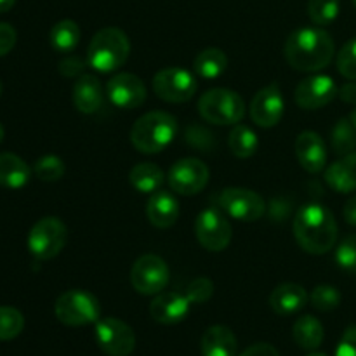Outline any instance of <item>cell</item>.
Returning a JSON list of instances; mask_svg holds the SVG:
<instances>
[{"label":"cell","mask_w":356,"mask_h":356,"mask_svg":"<svg viewBox=\"0 0 356 356\" xmlns=\"http://www.w3.org/2000/svg\"><path fill=\"white\" fill-rule=\"evenodd\" d=\"M285 59L298 72H320L334 58V40L322 28H299L285 42Z\"/></svg>","instance_id":"6da1fadb"},{"label":"cell","mask_w":356,"mask_h":356,"mask_svg":"<svg viewBox=\"0 0 356 356\" xmlns=\"http://www.w3.org/2000/svg\"><path fill=\"white\" fill-rule=\"evenodd\" d=\"M294 236L299 247L309 254H325L337 242V222L322 204L302 205L294 218Z\"/></svg>","instance_id":"7a4b0ae2"},{"label":"cell","mask_w":356,"mask_h":356,"mask_svg":"<svg viewBox=\"0 0 356 356\" xmlns=\"http://www.w3.org/2000/svg\"><path fill=\"white\" fill-rule=\"evenodd\" d=\"M131 54V42L120 28L108 26L97 31L87 47V63L101 73L117 72Z\"/></svg>","instance_id":"3957f363"},{"label":"cell","mask_w":356,"mask_h":356,"mask_svg":"<svg viewBox=\"0 0 356 356\" xmlns=\"http://www.w3.org/2000/svg\"><path fill=\"white\" fill-rule=\"evenodd\" d=\"M177 118L167 111H149L138 118L131 131V141L141 153H160L174 141Z\"/></svg>","instance_id":"277c9868"},{"label":"cell","mask_w":356,"mask_h":356,"mask_svg":"<svg viewBox=\"0 0 356 356\" xmlns=\"http://www.w3.org/2000/svg\"><path fill=\"white\" fill-rule=\"evenodd\" d=\"M202 118L214 125H236L245 117V103L229 89H211L198 99Z\"/></svg>","instance_id":"5b68a950"},{"label":"cell","mask_w":356,"mask_h":356,"mask_svg":"<svg viewBox=\"0 0 356 356\" xmlns=\"http://www.w3.org/2000/svg\"><path fill=\"white\" fill-rule=\"evenodd\" d=\"M56 318L68 327H82L99 320V302L87 291H68L54 305Z\"/></svg>","instance_id":"8992f818"},{"label":"cell","mask_w":356,"mask_h":356,"mask_svg":"<svg viewBox=\"0 0 356 356\" xmlns=\"http://www.w3.org/2000/svg\"><path fill=\"white\" fill-rule=\"evenodd\" d=\"M68 238L65 222L58 218H42L28 233V250L37 261H49L58 256Z\"/></svg>","instance_id":"52a82bcc"},{"label":"cell","mask_w":356,"mask_h":356,"mask_svg":"<svg viewBox=\"0 0 356 356\" xmlns=\"http://www.w3.org/2000/svg\"><path fill=\"white\" fill-rule=\"evenodd\" d=\"M153 90L167 103H186L197 92V80L188 70L170 66L153 76Z\"/></svg>","instance_id":"ba28073f"},{"label":"cell","mask_w":356,"mask_h":356,"mask_svg":"<svg viewBox=\"0 0 356 356\" xmlns=\"http://www.w3.org/2000/svg\"><path fill=\"white\" fill-rule=\"evenodd\" d=\"M97 346L108 356H129L136 348V334L118 318H101L94 329Z\"/></svg>","instance_id":"9c48e42d"},{"label":"cell","mask_w":356,"mask_h":356,"mask_svg":"<svg viewBox=\"0 0 356 356\" xmlns=\"http://www.w3.org/2000/svg\"><path fill=\"white\" fill-rule=\"evenodd\" d=\"M131 284L143 296L160 294L169 284V266L162 257L145 254L132 266Z\"/></svg>","instance_id":"30bf717a"},{"label":"cell","mask_w":356,"mask_h":356,"mask_svg":"<svg viewBox=\"0 0 356 356\" xmlns=\"http://www.w3.org/2000/svg\"><path fill=\"white\" fill-rule=\"evenodd\" d=\"M195 235L200 245L211 252H221L233 236L232 225L218 209H205L195 219Z\"/></svg>","instance_id":"8fae6325"},{"label":"cell","mask_w":356,"mask_h":356,"mask_svg":"<svg viewBox=\"0 0 356 356\" xmlns=\"http://www.w3.org/2000/svg\"><path fill=\"white\" fill-rule=\"evenodd\" d=\"M219 205L229 218L242 222H254L266 211L263 197L247 188H226L219 197Z\"/></svg>","instance_id":"7c38bea8"},{"label":"cell","mask_w":356,"mask_h":356,"mask_svg":"<svg viewBox=\"0 0 356 356\" xmlns=\"http://www.w3.org/2000/svg\"><path fill=\"white\" fill-rule=\"evenodd\" d=\"M167 183L179 195H197L207 186L209 167L198 159L177 160L167 174Z\"/></svg>","instance_id":"4fadbf2b"},{"label":"cell","mask_w":356,"mask_h":356,"mask_svg":"<svg viewBox=\"0 0 356 356\" xmlns=\"http://www.w3.org/2000/svg\"><path fill=\"white\" fill-rule=\"evenodd\" d=\"M250 118L256 125L263 129L275 127L282 120L285 111V101L278 83H270L257 90L250 103Z\"/></svg>","instance_id":"5bb4252c"},{"label":"cell","mask_w":356,"mask_h":356,"mask_svg":"<svg viewBox=\"0 0 356 356\" xmlns=\"http://www.w3.org/2000/svg\"><path fill=\"white\" fill-rule=\"evenodd\" d=\"M106 96L120 110H136L146 101L148 90L145 82L132 73H118L106 83Z\"/></svg>","instance_id":"9a60e30c"},{"label":"cell","mask_w":356,"mask_h":356,"mask_svg":"<svg viewBox=\"0 0 356 356\" xmlns=\"http://www.w3.org/2000/svg\"><path fill=\"white\" fill-rule=\"evenodd\" d=\"M337 86L330 76L313 75L296 87L294 99L302 110H320L337 96Z\"/></svg>","instance_id":"2e32d148"},{"label":"cell","mask_w":356,"mask_h":356,"mask_svg":"<svg viewBox=\"0 0 356 356\" xmlns=\"http://www.w3.org/2000/svg\"><path fill=\"white\" fill-rule=\"evenodd\" d=\"M190 299L179 292H160L149 305V316L162 325H174L190 313Z\"/></svg>","instance_id":"e0dca14e"},{"label":"cell","mask_w":356,"mask_h":356,"mask_svg":"<svg viewBox=\"0 0 356 356\" xmlns=\"http://www.w3.org/2000/svg\"><path fill=\"white\" fill-rule=\"evenodd\" d=\"M296 156H298L299 163L302 169L309 174H318L325 169L327 159V146L323 139L320 138L316 132L305 131L298 136L296 139Z\"/></svg>","instance_id":"ac0fdd59"},{"label":"cell","mask_w":356,"mask_h":356,"mask_svg":"<svg viewBox=\"0 0 356 356\" xmlns=\"http://www.w3.org/2000/svg\"><path fill=\"white\" fill-rule=\"evenodd\" d=\"M146 216L155 228H170L176 225L177 218H179V202L170 191H155L146 205Z\"/></svg>","instance_id":"d6986e66"},{"label":"cell","mask_w":356,"mask_h":356,"mask_svg":"<svg viewBox=\"0 0 356 356\" xmlns=\"http://www.w3.org/2000/svg\"><path fill=\"white\" fill-rule=\"evenodd\" d=\"M103 87L92 75H80L73 87V104L80 113L92 115L103 106Z\"/></svg>","instance_id":"ffe728a7"},{"label":"cell","mask_w":356,"mask_h":356,"mask_svg":"<svg viewBox=\"0 0 356 356\" xmlns=\"http://www.w3.org/2000/svg\"><path fill=\"white\" fill-rule=\"evenodd\" d=\"M308 302V292L299 284H282L271 292L270 306L277 315L289 316L301 312Z\"/></svg>","instance_id":"44dd1931"},{"label":"cell","mask_w":356,"mask_h":356,"mask_svg":"<svg viewBox=\"0 0 356 356\" xmlns=\"http://www.w3.org/2000/svg\"><path fill=\"white\" fill-rule=\"evenodd\" d=\"M325 181L337 193L356 191V152L334 162L325 170Z\"/></svg>","instance_id":"7402d4cb"},{"label":"cell","mask_w":356,"mask_h":356,"mask_svg":"<svg viewBox=\"0 0 356 356\" xmlns=\"http://www.w3.org/2000/svg\"><path fill=\"white\" fill-rule=\"evenodd\" d=\"M202 356H235L236 337L228 327L212 325L202 337Z\"/></svg>","instance_id":"603a6c76"},{"label":"cell","mask_w":356,"mask_h":356,"mask_svg":"<svg viewBox=\"0 0 356 356\" xmlns=\"http://www.w3.org/2000/svg\"><path fill=\"white\" fill-rule=\"evenodd\" d=\"M31 169L14 153H0V186L19 190L30 181Z\"/></svg>","instance_id":"cb8c5ba5"},{"label":"cell","mask_w":356,"mask_h":356,"mask_svg":"<svg viewBox=\"0 0 356 356\" xmlns=\"http://www.w3.org/2000/svg\"><path fill=\"white\" fill-rule=\"evenodd\" d=\"M129 181H131L134 190L152 195L162 188L163 181H165V174L156 163L143 162L132 167L131 174H129Z\"/></svg>","instance_id":"d4e9b609"},{"label":"cell","mask_w":356,"mask_h":356,"mask_svg":"<svg viewBox=\"0 0 356 356\" xmlns=\"http://www.w3.org/2000/svg\"><path fill=\"white\" fill-rule=\"evenodd\" d=\"M323 336H325V332H323L322 323L312 315L298 318V322L292 327V337H294L296 344L302 350L315 351L323 343Z\"/></svg>","instance_id":"484cf974"},{"label":"cell","mask_w":356,"mask_h":356,"mask_svg":"<svg viewBox=\"0 0 356 356\" xmlns=\"http://www.w3.org/2000/svg\"><path fill=\"white\" fill-rule=\"evenodd\" d=\"M228 68V58L221 49L209 47L198 52L193 59V70L198 76L207 80H214L221 76Z\"/></svg>","instance_id":"4316f807"},{"label":"cell","mask_w":356,"mask_h":356,"mask_svg":"<svg viewBox=\"0 0 356 356\" xmlns=\"http://www.w3.org/2000/svg\"><path fill=\"white\" fill-rule=\"evenodd\" d=\"M80 37H82V31H80V26L73 19H63L56 23L51 28V35H49L52 49L63 52V54L75 51Z\"/></svg>","instance_id":"83f0119b"},{"label":"cell","mask_w":356,"mask_h":356,"mask_svg":"<svg viewBox=\"0 0 356 356\" xmlns=\"http://www.w3.org/2000/svg\"><path fill=\"white\" fill-rule=\"evenodd\" d=\"M228 146L232 153L238 159H249L259 148V139H257L256 132L250 127L242 124H236L232 129L228 138Z\"/></svg>","instance_id":"f1b7e54d"},{"label":"cell","mask_w":356,"mask_h":356,"mask_svg":"<svg viewBox=\"0 0 356 356\" xmlns=\"http://www.w3.org/2000/svg\"><path fill=\"white\" fill-rule=\"evenodd\" d=\"M332 149L337 156H346L356 149V127L351 118H339L330 134Z\"/></svg>","instance_id":"f546056e"},{"label":"cell","mask_w":356,"mask_h":356,"mask_svg":"<svg viewBox=\"0 0 356 356\" xmlns=\"http://www.w3.org/2000/svg\"><path fill=\"white\" fill-rule=\"evenodd\" d=\"M341 0H308V16L316 26H327L339 16Z\"/></svg>","instance_id":"4dcf8cb0"},{"label":"cell","mask_w":356,"mask_h":356,"mask_svg":"<svg viewBox=\"0 0 356 356\" xmlns=\"http://www.w3.org/2000/svg\"><path fill=\"white\" fill-rule=\"evenodd\" d=\"M24 329V316L19 309L0 306V341H10Z\"/></svg>","instance_id":"1f68e13d"},{"label":"cell","mask_w":356,"mask_h":356,"mask_svg":"<svg viewBox=\"0 0 356 356\" xmlns=\"http://www.w3.org/2000/svg\"><path fill=\"white\" fill-rule=\"evenodd\" d=\"M65 163L59 156L56 155H45L42 159H38L35 162L33 172L35 176L40 181H45V183H54V181H59L63 176H65Z\"/></svg>","instance_id":"d6a6232c"},{"label":"cell","mask_w":356,"mask_h":356,"mask_svg":"<svg viewBox=\"0 0 356 356\" xmlns=\"http://www.w3.org/2000/svg\"><path fill=\"white\" fill-rule=\"evenodd\" d=\"M312 305L318 312L329 313L341 305V292L334 285H318L312 292Z\"/></svg>","instance_id":"836d02e7"},{"label":"cell","mask_w":356,"mask_h":356,"mask_svg":"<svg viewBox=\"0 0 356 356\" xmlns=\"http://www.w3.org/2000/svg\"><path fill=\"white\" fill-rule=\"evenodd\" d=\"M336 263L346 273L356 277V235H350L336 249Z\"/></svg>","instance_id":"e575fe53"},{"label":"cell","mask_w":356,"mask_h":356,"mask_svg":"<svg viewBox=\"0 0 356 356\" xmlns=\"http://www.w3.org/2000/svg\"><path fill=\"white\" fill-rule=\"evenodd\" d=\"M337 70L348 80H356V38L343 45L337 54Z\"/></svg>","instance_id":"d590c367"},{"label":"cell","mask_w":356,"mask_h":356,"mask_svg":"<svg viewBox=\"0 0 356 356\" xmlns=\"http://www.w3.org/2000/svg\"><path fill=\"white\" fill-rule=\"evenodd\" d=\"M212 294H214V284H212V280H209V278L205 277L195 278V280L188 285L186 292H184V296L190 299L191 305L207 302L209 299L212 298Z\"/></svg>","instance_id":"8d00e7d4"},{"label":"cell","mask_w":356,"mask_h":356,"mask_svg":"<svg viewBox=\"0 0 356 356\" xmlns=\"http://www.w3.org/2000/svg\"><path fill=\"white\" fill-rule=\"evenodd\" d=\"M336 356H356V325L348 327L337 344Z\"/></svg>","instance_id":"74e56055"},{"label":"cell","mask_w":356,"mask_h":356,"mask_svg":"<svg viewBox=\"0 0 356 356\" xmlns=\"http://www.w3.org/2000/svg\"><path fill=\"white\" fill-rule=\"evenodd\" d=\"M83 68H86V63L76 56H68L59 63V73L63 76H68V79H75V76L79 79L80 75H83Z\"/></svg>","instance_id":"f35d334b"},{"label":"cell","mask_w":356,"mask_h":356,"mask_svg":"<svg viewBox=\"0 0 356 356\" xmlns=\"http://www.w3.org/2000/svg\"><path fill=\"white\" fill-rule=\"evenodd\" d=\"M16 30L9 23H0V58L13 51V47L16 45Z\"/></svg>","instance_id":"ab89813d"},{"label":"cell","mask_w":356,"mask_h":356,"mask_svg":"<svg viewBox=\"0 0 356 356\" xmlns=\"http://www.w3.org/2000/svg\"><path fill=\"white\" fill-rule=\"evenodd\" d=\"M240 356H280V353L277 351V348L271 346L268 343H257L254 346L247 348Z\"/></svg>","instance_id":"60d3db41"},{"label":"cell","mask_w":356,"mask_h":356,"mask_svg":"<svg viewBox=\"0 0 356 356\" xmlns=\"http://www.w3.org/2000/svg\"><path fill=\"white\" fill-rule=\"evenodd\" d=\"M337 96L341 101L348 104H356V82H348L337 90Z\"/></svg>","instance_id":"b9f144b4"},{"label":"cell","mask_w":356,"mask_h":356,"mask_svg":"<svg viewBox=\"0 0 356 356\" xmlns=\"http://www.w3.org/2000/svg\"><path fill=\"white\" fill-rule=\"evenodd\" d=\"M343 214H344V219H346L348 225L356 226V195L346 202Z\"/></svg>","instance_id":"7bdbcfd3"},{"label":"cell","mask_w":356,"mask_h":356,"mask_svg":"<svg viewBox=\"0 0 356 356\" xmlns=\"http://www.w3.org/2000/svg\"><path fill=\"white\" fill-rule=\"evenodd\" d=\"M14 3H16V0H0V13H7V10H10Z\"/></svg>","instance_id":"ee69618b"},{"label":"cell","mask_w":356,"mask_h":356,"mask_svg":"<svg viewBox=\"0 0 356 356\" xmlns=\"http://www.w3.org/2000/svg\"><path fill=\"white\" fill-rule=\"evenodd\" d=\"M351 122H353V125H355V127H356V108H355V111H353V113H351Z\"/></svg>","instance_id":"f6af8a7d"},{"label":"cell","mask_w":356,"mask_h":356,"mask_svg":"<svg viewBox=\"0 0 356 356\" xmlns=\"http://www.w3.org/2000/svg\"><path fill=\"white\" fill-rule=\"evenodd\" d=\"M3 134H6V131H3L2 124H0V143H2V139H3Z\"/></svg>","instance_id":"bcb514c9"},{"label":"cell","mask_w":356,"mask_h":356,"mask_svg":"<svg viewBox=\"0 0 356 356\" xmlns=\"http://www.w3.org/2000/svg\"><path fill=\"white\" fill-rule=\"evenodd\" d=\"M308 356H327V355H323V353H312V355H308Z\"/></svg>","instance_id":"7dc6e473"},{"label":"cell","mask_w":356,"mask_h":356,"mask_svg":"<svg viewBox=\"0 0 356 356\" xmlns=\"http://www.w3.org/2000/svg\"><path fill=\"white\" fill-rule=\"evenodd\" d=\"M0 94H2V82H0Z\"/></svg>","instance_id":"c3c4849f"},{"label":"cell","mask_w":356,"mask_h":356,"mask_svg":"<svg viewBox=\"0 0 356 356\" xmlns=\"http://www.w3.org/2000/svg\"><path fill=\"white\" fill-rule=\"evenodd\" d=\"M353 3H355V7H356V0H353Z\"/></svg>","instance_id":"681fc988"}]
</instances>
